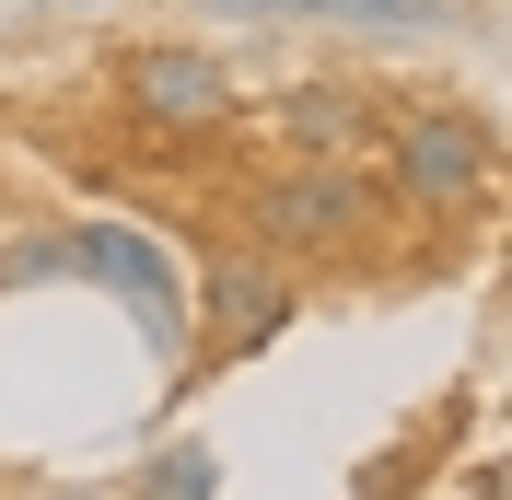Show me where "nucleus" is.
I'll return each instance as SVG.
<instances>
[{
    "mask_svg": "<svg viewBox=\"0 0 512 500\" xmlns=\"http://www.w3.org/2000/svg\"><path fill=\"white\" fill-rule=\"evenodd\" d=\"M384 105H396V94L350 82V70H326V82H291V94H268L256 117H268V140H280L291 163H361V152H373V128H384Z\"/></svg>",
    "mask_w": 512,
    "mask_h": 500,
    "instance_id": "obj_6",
    "label": "nucleus"
},
{
    "mask_svg": "<svg viewBox=\"0 0 512 500\" xmlns=\"http://www.w3.org/2000/svg\"><path fill=\"white\" fill-rule=\"evenodd\" d=\"M454 12H478V0H315L326 35H443Z\"/></svg>",
    "mask_w": 512,
    "mask_h": 500,
    "instance_id": "obj_7",
    "label": "nucleus"
},
{
    "mask_svg": "<svg viewBox=\"0 0 512 500\" xmlns=\"http://www.w3.org/2000/svg\"><path fill=\"white\" fill-rule=\"evenodd\" d=\"M373 152H384V175H373L384 210H408V221H489V198H501V128L454 94H396Z\"/></svg>",
    "mask_w": 512,
    "mask_h": 500,
    "instance_id": "obj_1",
    "label": "nucleus"
},
{
    "mask_svg": "<svg viewBox=\"0 0 512 500\" xmlns=\"http://www.w3.org/2000/svg\"><path fill=\"white\" fill-rule=\"evenodd\" d=\"M70 12H117V0H70Z\"/></svg>",
    "mask_w": 512,
    "mask_h": 500,
    "instance_id": "obj_12",
    "label": "nucleus"
},
{
    "mask_svg": "<svg viewBox=\"0 0 512 500\" xmlns=\"http://www.w3.org/2000/svg\"><path fill=\"white\" fill-rule=\"evenodd\" d=\"M210 24H315V0H198Z\"/></svg>",
    "mask_w": 512,
    "mask_h": 500,
    "instance_id": "obj_11",
    "label": "nucleus"
},
{
    "mask_svg": "<svg viewBox=\"0 0 512 500\" xmlns=\"http://www.w3.org/2000/svg\"><path fill=\"white\" fill-rule=\"evenodd\" d=\"M291 314H303V268H280V256H256V245H222L210 268H187V361H175L163 407L210 396L233 361H256V349L280 338Z\"/></svg>",
    "mask_w": 512,
    "mask_h": 500,
    "instance_id": "obj_2",
    "label": "nucleus"
},
{
    "mask_svg": "<svg viewBox=\"0 0 512 500\" xmlns=\"http://www.w3.org/2000/svg\"><path fill=\"white\" fill-rule=\"evenodd\" d=\"M117 117L140 128L152 152H198V140L245 128V82H233L222 47H198V35H152V47H117Z\"/></svg>",
    "mask_w": 512,
    "mask_h": 500,
    "instance_id": "obj_4",
    "label": "nucleus"
},
{
    "mask_svg": "<svg viewBox=\"0 0 512 500\" xmlns=\"http://www.w3.org/2000/svg\"><path fill=\"white\" fill-rule=\"evenodd\" d=\"M47 280H70V221H35V233L0 245V303L12 291H47Z\"/></svg>",
    "mask_w": 512,
    "mask_h": 500,
    "instance_id": "obj_9",
    "label": "nucleus"
},
{
    "mask_svg": "<svg viewBox=\"0 0 512 500\" xmlns=\"http://www.w3.org/2000/svg\"><path fill=\"white\" fill-rule=\"evenodd\" d=\"M70 280L117 291V314L152 338L163 384H175V361H187V268H175L163 233H140V221H70Z\"/></svg>",
    "mask_w": 512,
    "mask_h": 500,
    "instance_id": "obj_5",
    "label": "nucleus"
},
{
    "mask_svg": "<svg viewBox=\"0 0 512 500\" xmlns=\"http://www.w3.org/2000/svg\"><path fill=\"white\" fill-rule=\"evenodd\" d=\"M128 500H222V454H210V442H163Z\"/></svg>",
    "mask_w": 512,
    "mask_h": 500,
    "instance_id": "obj_8",
    "label": "nucleus"
},
{
    "mask_svg": "<svg viewBox=\"0 0 512 500\" xmlns=\"http://www.w3.org/2000/svg\"><path fill=\"white\" fill-rule=\"evenodd\" d=\"M419 477H431V442H384L373 466H361V489H350V500H408Z\"/></svg>",
    "mask_w": 512,
    "mask_h": 500,
    "instance_id": "obj_10",
    "label": "nucleus"
},
{
    "mask_svg": "<svg viewBox=\"0 0 512 500\" xmlns=\"http://www.w3.org/2000/svg\"><path fill=\"white\" fill-rule=\"evenodd\" d=\"M373 221H384V187H373V163H268L245 187V245L256 256H280V268H338V256L373 245Z\"/></svg>",
    "mask_w": 512,
    "mask_h": 500,
    "instance_id": "obj_3",
    "label": "nucleus"
}]
</instances>
